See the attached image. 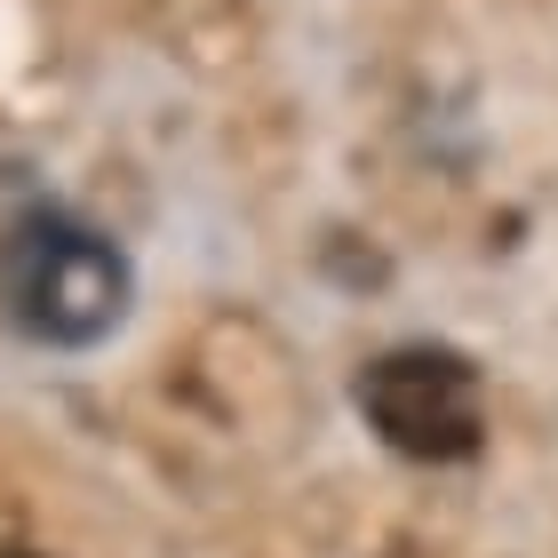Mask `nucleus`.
<instances>
[{"instance_id":"nucleus-1","label":"nucleus","mask_w":558,"mask_h":558,"mask_svg":"<svg viewBox=\"0 0 558 558\" xmlns=\"http://www.w3.org/2000/svg\"><path fill=\"white\" fill-rule=\"evenodd\" d=\"M0 295H9L24 336H40V343H96V336L120 327V312H129V256H120L96 223L48 208L33 223V240L16 247Z\"/></svg>"},{"instance_id":"nucleus-2","label":"nucleus","mask_w":558,"mask_h":558,"mask_svg":"<svg viewBox=\"0 0 558 558\" xmlns=\"http://www.w3.org/2000/svg\"><path fill=\"white\" fill-rule=\"evenodd\" d=\"M351 399H360L375 439L391 454H408V463H463L487 439L478 367L463 351H439V343H399L384 360H367Z\"/></svg>"},{"instance_id":"nucleus-3","label":"nucleus","mask_w":558,"mask_h":558,"mask_svg":"<svg viewBox=\"0 0 558 558\" xmlns=\"http://www.w3.org/2000/svg\"><path fill=\"white\" fill-rule=\"evenodd\" d=\"M57 208L40 184H33V168H16V160H0V288H9V264H16V247L33 240V223Z\"/></svg>"},{"instance_id":"nucleus-4","label":"nucleus","mask_w":558,"mask_h":558,"mask_svg":"<svg viewBox=\"0 0 558 558\" xmlns=\"http://www.w3.org/2000/svg\"><path fill=\"white\" fill-rule=\"evenodd\" d=\"M0 558H40V550H0Z\"/></svg>"}]
</instances>
